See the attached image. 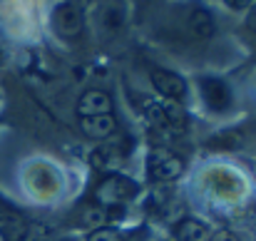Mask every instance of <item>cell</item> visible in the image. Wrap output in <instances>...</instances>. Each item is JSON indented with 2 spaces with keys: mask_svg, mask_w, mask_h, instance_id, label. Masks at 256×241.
Segmentation results:
<instances>
[{
  "mask_svg": "<svg viewBox=\"0 0 256 241\" xmlns=\"http://www.w3.org/2000/svg\"><path fill=\"white\" fill-rule=\"evenodd\" d=\"M134 194H137V184H134L132 179H127V176H120V174L104 176V179L97 184V189H94V199H97L102 206H110V209H114V206L130 202Z\"/></svg>",
  "mask_w": 256,
  "mask_h": 241,
  "instance_id": "obj_1",
  "label": "cell"
},
{
  "mask_svg": "<svg viewBox=\"0 0 256 241\" xmlns=\"http://www.w3.org/2000/svg\"><path fill=\"white\" fill-rule=\"evenodd\" d=\"M52 28L60 38L65 40H75L80 38L82 28H85V12H82V5L78 0H62L55 12H52Z\"/></svg>",
  "mask_w": 256,
  "mask_h": 241,
  "instance_id": "obj_2",
  "label": "cell"
},
{
  "mask_svg": "<svg viewBox=\"0 0 256 241\" xmlns=\"http://www.w3.org/2000/svg\"><path fill=\"white\" fill-rule=\"evenodd\" d=\"M147 172L154 182H174L184 174V162L170 150H152L147 157Z\"/></svg>",
  "mask_w": 256,
  "mask_h": 241,
  "instance_id": "obj_3",
  "label": "cell"
},
{
  "mask_svg": "<svg viewBox=\"0 0 256 241\" xmlns=\"http://www.w3.org/2000/svg\"><path fill=\"white\" fill-rule=\"evenodd\" d=\"M199 92L204 97V104L212 112H226L234 102V94L229 90V84L219 78H204L199 80Z\"/></svg>",
  "mask_w": 256,
  "mask_h": 241,
  "instance_id": "obj_4",
  "label": "cell"
},
{
  "mask_svg": "<svg viewBox=\"0 0 256 241\" xmlns=\"http://www.w3.org/2000/svg\"><path fill=\"white\" fill-rule=\"evenodd\" d=\"M186 30L192 32V38L196 40H209L216 32V18L212 10H206L204 5H194L186 12Z\"/></svg>",
  "mask_w": 256,
  "mask_h": 241,
  "instance_id": "obj_5",
  "label": "cell"
},
{
  "mask_svg": "<svg viewBox=\"0 0 256 241\" xmlns=\"http://www.w3.org/2000/svg\"><path fill=\"white\" fill-rule=\"evenodd\" d=\"M150 78H152V84L157 87V92H160L162 97H167L170 102H179V100L186 94V82L182 80L176 72H172V70L154 68V70L150 72Z\"/></svg>",
  "mask_w": 256,
  "mask_h": 241,
  "instance_id": "obj_6",
  "label": "cell"
},
{
  "mask_svg": "<svg viewBox=\"0 0 256 241\" xmlns=\"http://www.w3.org/2000/svg\"><path fill=\"white\" fill-rule=\"evenodd\" d=\"M78 114L80 120L94 114H112V97L104 90H87L78 100Z\"/></svg>",
  "mask_w": 256,
  "mask_h": 241,
  "instance_id": "obj_7",
  "label": "cell"
},
{
  "mask_svg": "<svg viewBox=\"0 0 256 241\" xmlns=\"http://www.w3.org/2000/svg\"><path fill=\"white\" fill-rule=\"evenodd\" d=\"M80 127L90 140H107L117 132V120L114 114H94V117H82Z\"/></svg>",
  "mask_w": 256,
  "mask_h": 241,
  "instance_id": "obj_8",
  "label": "cell"
},
{
  "mask_svg": "<svg viewBox=\"0 0 256 241\" xmlns=\"http://www.w3.org/2000/svg\"><path fill=\"white\" fill-rule=\"evenodd\" d=\"M28 224L20 214H15L12 209L0 204V234L5 241H22L28 236Z\"/></svg>",
  "mask_w": 256,
  "mask_h": 241,
  "instance_id": "obj_9",
  "label": "cell"
},
{
  "mask_svg": "<svg viewBox=\"0 0 256 241\" xmlns=\"http://www.w3.org/2000/svg\"><path fill=\"white\" fill-rule=\"evenodd\" d=\"M174 236H176V241H206L209 239V229H206L204 222L186 216L174 226Z\"/></svg>",
  "mask_w": 256,
  "mask_h": 241,
  "instance_id": "obj_10",
  "label": "cell"
},
{
  "mask_svg": "<svg viewBox=\"0 0 256 241\" xmlns=\"http://www.w3.org/2000/svg\"><path fill=\"white\" fill-rule=\"evenodd\" d=\"M242 144H244V134L239 130H226V132H219L209 140L212 150H239Z\"/></svg>",
  "mask_w": 256,
  "mask_h": 241,
  "instance_id": "obj_11",
  "label": "cell"
},
{
  "mask_svg": "<svg viewBox=\"0 0 256 241\" xmlns=\"http://www.w3.org/2000/svg\"><path fill=\"white\" fill-rule=\"evenodd\" d=\"M102 25L107 32H117L124 25V8L122 5H107L102 12Z\"/></svg>",
  "mask_w": 256,
  "mask_h": 241,
  "instance_id": "obj_12",
  "label": "cell"
},
{
  "mask_svg": "<svg viewBox=\"0 0 256 241\" xmlns=\"http://www.w3.org/2000/svg\"><path fill=\"white\" fill-rule=\"evenodd\" d=\"M140 107H142V112H144V117H147V122L152 127L164 130V107H162V102H157V100H142Z\"/></svg>",
  "mask_w": 256,
  "mask_h": 241,
  "instance_id": "obj_13",
  "label": "cell"
},
{
  "mask_svg": "<svg viewBox=\"0 0 256 241\" xmlns=\"http://www.w3.org/2000/svg\"><path fill=\"white\" fill-rule=\"evenodd\" d=\"M104 219H107V214H104L102 206H87L85 212H82V219L80 222L85 226H92V232H94V229H100L104 224Z\"/></svg>",
  "mask_w": 256,
  "mask_h": 241,
  "instance_id": "obj_14",
  "label": "cell"
},
{
  "mask_svg": "<svg viewBox=\"0 0 256 241\" xmlns=\"http://www.w3.org/2000/svg\"><path fill=\"white\" fill-rule=\"evenodd\" d=\"M87 241H124V236L117 232V229H110V226H100L94 232H90Z\"/></svg>",
  "mask_w": 256,
  "mask_h": 241,
  "instance_id": "obj_15",
  "label": "cell"
},
{
  "mask_svg": "<svg viewBox=\"0 0 256 241\" xmlns=\"http://www.w3.org/2000/svg\"><path fill=\"white\" fill-rule=\"evenodd\" d=\"M224 5H226L229 10H244V8L252 5V0H224Z\"/></svg>",
  "mask_w": 256,
  "mask_h": 241,
  "instance_id": "obj_16",
  "label": "cell"
},
{
  "mask_svg": "<svg viewBox=\"0 0 256 241\" xmlns=\"http://www.w3.org/2000/svg\"><path fill=\"white\" fill-rule=\"evenodd\" d=\"M212 241H239V236H236L234 232H226V229H224V232H216V234L212 236Z\"/></svg>",
  "mask_w": 256,
  "mask_h": 241,
  "instance_id": "obj_17",
  "label": "cell"
},
{
  "mask_svg": "<svg viewBox=\"0 0 256 241\" xmlns=\"http://www.w3.org/2000/svg\"><path fill=\"white\" fill-rule=\"evenodd\" d=\"M246 28H249L252 32H256V2L252 5V10H249V15H246Z\"/></svg>",
  "mask_w": 256,
  "mask_h": 241,
  "instance_id": "obj_18",
  "label": "cell"
},
{
  "mask_svg": "<svg viewBox=\"0 0 256 241\" xmlns=\"http://www.w3.org/2000/svg\"><path fill=\"white\" fill-rule=\"evenodd\" d=\"M0 241H5V239H2V234H0Z\"/></svg>",
  "mask_w": 256,
  "mask_h": 241,
  "instance_id": "obj_19",
  "label": "cell"
}]
</instances>
